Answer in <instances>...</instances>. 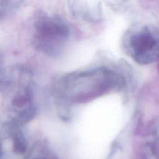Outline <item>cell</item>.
<instances>
[{"instance_id":"6da1fadb","label":"cell","mask_w":159,"mask_h":159,"mask_svg":"<svg viewBox=\"0 0 159 159\" xmlns=\"http://www.w3.org/2000/svg\"><path fill=\"white\" fill-rule=\"evenodd\" d=\"M123 85V78L116 71L97 66L60 76L53 84L52 94L58 112L66 119L73 106L89 102Z\"/></svg>"},{"instance_id":"7a4b0ae2","label":"cell","mask_w":159,"mask_h":159,"mask_svg":"<svg viewBox=\"0 0 159 159\" xmlns=\"http://www.w3.org/2000/svg\"><path fill=\"white\" fill-rule=\"evenodd\" d=\"M2 92V106L11 121L20 125L32 120L36 115L34 82L32 71L18 66L7 74L0 88Z\"/></svg>"},{"instance_id":"3957f363","label":"cell","mask_w":159,"mask_h":159,"mask_svg":"<svg viewBox=\"0 0 159 159\" xmlns=\"http://www.w3.org/2000/svg\"><path fill=\"white\" fill-rule=\"evenodd\" d=\"M71 35L70 25L60 16L43 11L35 15L32 42L39 53L50 57H58L68 43Z\"/></svg>"},{"instance_id":"277c9868","label":"cell","mask_w":159,"mask_h":159,"mask_svg":"<svg viewBox=\"0 0 159 159\" xmlns=\"http://www.w3.org/2000/svg\"><path fill=\"white\" fill-rule=\"evenodd\" d=\"M126 45L131 57L139 64L148 65L159 58V37L147 27L130 32Z\"/></svg>"},{"instance_id":"5b68a950","label":"cell","mask_w":159,"mask_h":159,"mask_svg":"<svg viewBox=\"0 0 159 159\" xmlns=\"http://www.w3.org/2000/svg\"><path fill=\"white\" fill-rule=\"evenodd\" d=\"M22 2L19 1L0 0V22L18 9Z\"/></svg>"},{"instance_id":"8992f818","label":"cell","mask_w":159,"mask_h":159,"mask_svg":"<svg viewBox=\"0 0 159 159\" xmlns=\"http://www.w3.org/2000/svg\"><path fill=\"white\" fill-rule=\"evenodd\" d=\"M7 73L6 71L4 65H3V63L1 59V57L0 56V88H1V86H2V84H4L6 76H7Z\"/></svg>"},{"instance_id":"52a82bcc","label":"cell","mask_w":159,"mask_h":159,"mask_svg":"<svg viewBox=\"0 0 159 159\" xmlns=\"http://www.w3.org/2000/svg\"><path fill=\"white\" fill-rule=\"evenodd\" d=\"M35 159H45L44 158H35Z\"/></svg>"}]
</instances>
